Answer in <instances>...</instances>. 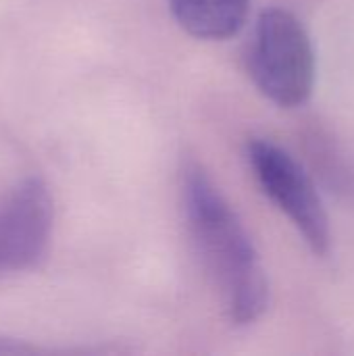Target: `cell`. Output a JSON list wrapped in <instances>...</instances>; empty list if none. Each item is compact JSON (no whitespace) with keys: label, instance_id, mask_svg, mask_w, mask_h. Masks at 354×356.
<instances>
[{"label":"cell","instance_id":"8992f818","mask_svg":"<svg viewBox=\"0 0 354 356\" xmlns=\"http://www.w3.org/2000/svg\"><path fill=\"white\" fill-rule=\"evenodd\" d=\"M31 353H38V348L31 344H25L23 340L0 336V355H31Z\"/></svg>","mask_w":354,"mask_h":356},{"label":"cell","instance_id":"5b68a950","mask_svg":"<svg viewBox=\"0 0 354 356\" xmlns=\"http://www.w3.org/2000/svg\"><path fill=\"white\" fill-rule=\"evenodd\" d=\"M250 0H169L177 23L200 40H227L248 17Z\"/></svg>","mask_w":354,"mask_h":356},{"label":"cell","instance_id":"6da1fadb","mask_svg":"<svg viewBox=\"0 0 354 356\" xmlns=\"http://www.w3.org/2000/svg\"><path fill=\"white\" fill-rule=\"evenodd\" d=\"M184 209L200 254L236 325H250L269 305V282L244 223L207 171L188 163L182 173Z\"/></svg>","mask_w":354,"mask_h":356},{"label":"cell","instance_id":"7a4b0ae2","mask_svg":"<svg viewBox=\"0 0 354 356\" xmlns=\"http://www.w3.org/2000/svg\"><path fill=\"white\" fill-rule=\"evenodd\" d=\"M248 71L259 92L282 108H296L309 100L317 77V56L303 21L286 8L259 15Z\"/></svg>","mask_w":354,"mask_h":356},{"label":"cell","instance_id":"3957f363","mask_svg":"<svg viewBox=\"0 0 354 356\" xmlns=\"http://www.w3.org/2000/svg\"><path fill=\"white\" fill-rule=\"evenodd\" d=\"M248 163L261 190L298 229L309 250L325 257L332 246L330 217L305 167L288 150L263 138L250 140Z\"/></svg>","mask_w":354,"mask_h":356},{"label":"cell","instance_id":"277c9868","mask_svg":"<svg viewBox=\"0 0 354 356\" xmlns=\"http://www.w3.org/2000/svg\"><path fill=\"white\" fill-rule=\"evenodd\" d=\"M54 207L40 177L19 181L0 200V273L33 269L48 252Z\"/></svg>","mask_w":354,"mask_h":356}]
</instances>
